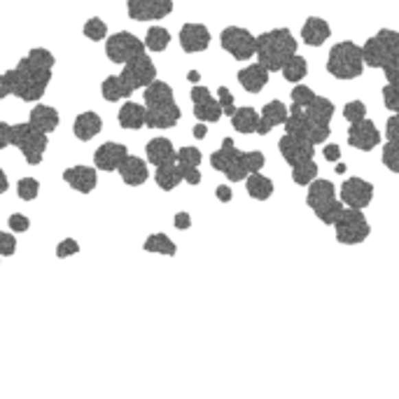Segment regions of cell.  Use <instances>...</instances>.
Wrapping results in <instances>:
<instances>
[{
  "label": "cell",
  "instance_id": "4fadbf2b",
  "mask_svg": "<svg viewBox=\"0 0 399 399\" xmlns=\"http://www.w3.org/2000/svg\"><path fill=\"white\" fill-rule=\"evenodd\" d=\"M128 16L136 21H150V19H163L171 14L173 0H126Z\"/></svg>",
  "mask_w": 399,
  "mask_h": 399
},
{
  "label": "cell",
  "instance_id": "d4e9b609",
  "mask_svg": "<svg viewBox=\"0 0 399 399\" xmlns=\"http://www.w3.org/2000/svg\"><path fill=\"white\" fill-rule=\"evenodd\" d=\"M238 82L243 84V89L250 91V93L262 91L269 82V68L262 66V63H252V66L243 68L238 73Z\"/></svg>",
  "mask_w": 399,
  "mask_h": 399
},
{
  "label": "cell",
  "instance_id": "680465c9",
  "mask_svg": "<svg viewBox=\"0 0 399 399\" xmlns=\"http://www.w3.org/2000/svg\"><path fill=\"white\" fill-rule=\"evenodd\" d=\"M339 155H341V152H339L337 145H327V148H325V159L337 161V159H339Z\"/></svg>",
  "mask_w": 399,
  "mask_h": 399
},
{
  "label": "cell",
  "instance_id": "f5cc1de1",
  "mask_svg": "<svg viewBox=\"0 0 399 399\" xmlns=\"http://www.w3.org/2000/svg\"><path fill=\"white\" fill-rule=\"evenodd\" d=\"M8 225H10V229H12V231H16V233H23V231H28V227H31V222H28V217H26V215H19V213H14V215H10Z\"/></svg>",
  "mask_w": 399,
  "mask_h": 399
},
{
  "label": "cell",
  "instance_id": "f35d334b",
  "mask_svg": "<svg viewBox=\"0 0 399 399\" xmlns=\"http://www.w3.org/2000/svg\"><path fill=\"white\" fill-rule=\"evenodd\" d=\"M306 73H308L306 58H301V56H297V54L283 66V78L287 82H299L301 78H306Z\"/></svg>",
  "mask_w": 399,
  "mask_h": 399
},
{
  "label": "cell",
  "instance_id": "f6af8a7d",
  "mask_svg": "<svg viewBox=\"0 0 399 399\" xmlns=\"http://www.w3.org/2000/svg\"><path fill=\"white\" fill-rule=\"evenodd\" d=\"M365 115H367V108H365V103H362V101H353V103H348L343 108V117L350 122V124H355V122H362V119H365Z\"/></svg>",
  "mask_w": 399,
  "mask_h": 399
},
{
  "label": "cell",
  "instance_id": "f907efd6",
  "mask_svg": "<svg viewBox=\"0 0 399 399\" xmlns=\"http://www.w3.org/2000/svg\"><path fill=\"white\" fill-rule=\"evenodd\" d=\"M383 73H385V78H388L390 84H399V52L383 66Z\"/></svg>",
  "mask_w": 399,
  "mask_h": 399
},
{
  "label": "cell",
  "instance_id": "7c38bea8",
  "mask_svg": "<svg viewBox=\"0 0 399 399\" xmlns=\"http://www.w3.org/2000/svg\"><path fill=\"white\" fill-rule=\"evenodd\" d=\"M119 78L128 89L136 91L140 87H148L157 80V68L148 58V54H140L136 58H131L128 63H124V70H122Z\"/></svg>",
  "mask_w": 399,
  "mask_h": 399
},
{
  "label": "cell",
  "instance_id": "9a60e30c",
  "mask_svg": "<svg viewBox=\"0 0 399 399\" xmlns=\"http://www.w3.org/2000/svg\"><path fill=\"white\" fill-rule=\"evenodd\" d=\"M285 126H287V133H295V136L308 140V143H313V145L325 143L327 136H330V126L315 124V122L306 119V117H299L295 113H290Z\"/></svg>",
  "mask_w": 399,
  "mask_h": 399
},
{
  "label": "cell",
  "instance_id": "5b68a950",
  "mask_svg": "<svg viewBox=\"0 0 399 399\" xmlns=\"http://www.w3.org/2000/svg\"><path fill=\"white\" fill-rule=\"evenodd\" d=\"M299 117H306V119L315 122V124L330 126V119L334 115V103L330 98L315 96L308 87H295L292 91V110Z\"/></svg>",
  "mask_w": 399,
  "mask_h": 399
},
{
  "label": "cell",
  "instance_id": "484cf974",
  "mask_svg": "<svg viewBox=\"0 0 399 399\" xmlns=\"http://www.w3.org/2000/svg\"><path fill=\"white\" fill-rule=\"evenodd\" d=\"M119 175L128 187H140L148 180V163L138 157H126L124 163L119 166Z\"/></svg>",
  "mask_w": 399,
  "mask_h": 399
},
{
  "label": "cell",
  "instance_id": "cb8c5ba5",
  "mask_svg": "<svg viewBox=\"0 0 399 399\" xmlns=\"http://www.w3.org/2000/svg\"><path fill=\"white\" fill-rule=\"evenodd\" d=\"M287 117H290V113H287L285 103H280V101L266 103L264 105V110H262V115H260V126H257V133H260V136H266L273 126L285 124Z\"/></svg>",
  "mask_w": 399,
  "mask_h": 399
},
{
  "label": "cell",
  "instance_id": "8992f818",
  "mask_svg": "<svg viewBox=\"0 0 399 399\" xmlns=\"http://www.w3.org/2000/svg\"><path fill=\"white\" fill-rule=\"evenodd\" d=\"M365 68V54L362 47L355 43H339L332 47L330 61H327V70L339 80H353L357 75H362Z\"/></svg>",
  "mask_w": 399,
  "mask_h": 399
},
{
  "label": "cell",
  "instance_id": "277c9868",
  "mask_svg": "<svg viewBox=\"0 0 399 399\" xmlns=\"http://www.w3.org/2000/svg\"><path fill=\"white\" fill-rule=\"evenodd\" d=\"M306 201L313 208L315 217L325 225H334L343 213V201H337V190L330 180H313L308 185Z\"/></svg>",
  "mask_w": 399,
  "mask_h": 399
},
{
  "label": "cell",
  "instance_id": "1f68e13d",
  "mask_svg": "<svg viewBox=\"0 0 399 399\" xmlns=\"http://www.w3.org/2000/svg\"><path fill=\"white\" fill-rule=\"evenodd\" d=\"M155 180H157V185H159L161 190L171 192V190H175V187H178L185 180V173H183V168H180V163L175 161V163H168V166L157 168Z\"/></svg>",
  "mask_w": 399,
  "mask_h": 399
},
{
  "label": "cell",
  "instance_id": "b9f144b4",
  "mask_svg": "<svg viewBox=\"0 0 399 399\" xmlns=\"http://www.w3.org/2000/svg\"><path fill=\"white\" fill-rule=\"evenodd\" d=\"M178 163L183 168H198V163H201V152L196 148H183L178 152Z\"/></svg>",
  "mask_w": 399,
  "mask_h": 399
},
{
  "label": "cell",
  "instance_id": "6125c7cd",
  "mask_svg": "<svg viewBox=\"0 0 399 399\" xmlns=\"http://www.w3.org/2000/svg\"><path fill=\"white\" fill-rule=\"evenodd\" d=\"M205 133H208V131H205V124H196V126H194V136H196L198 140L205 138Z\"/></svg>",
  "mask_w": 399,
  "mask_h": 399
},
{
  "label": "cell",
  "instance_id": "74e56055",
  "mask_svg": "<svg viewBox=\"0 0 399 399\" xmlns=\"http://www.w3.org/2000/svg\"><path fill=\"white\" fill-rule=\"evenodd\" d=\"M315 175H318V166H315L313 159L299 163V166H292V180H295L297 185H301V187L313 183Z\"/></svg>",
  "mask_w": 399,
  "mask_h": 399
},
{
  "label": "cell",
  "instance_id": "83f0119b",
  "mask_svg": "<svg viewBox=\"0 0 399 399\" xmlns=\"http://www.w3.org/2000/svg\"><path fill=\"white\" fill-rule=\"evenodd\" d=\"M28 122L43 133H49L58 126V113L54 108H49V105H35L33 113L28 115Z\"/></svg>",
  "mask_w": 399,
  "mask_h": 399
},
{
  "label": "cell",
  "instance_id": "603a6c76",
  "mask_svg": "<svg viewBox=\"0 0 399 399\" xmlns=\"http://www.w3.org/2000/svg\"><path fill=\"white\" fill-rule=\"evenodd\" d=\"M145 152H148V161L155 163L157 168L168 166V163L178 161V152L173 150V143H171V140H166V138L150 140L148 148H145Z\"/></svg>",
  "mask_w": 399,
  "mask_h": 399
},
{
  "label": "cell",
  "instance_id": "d590c367",
  "mask_svg": "<svg viewBox=\"0 0 399 399\" xmlns=\"http://www.w3.org/2000/svg\"><path fill=\"white\" fill-rule=\"evenodd\" d=\"M143 248L148 252H159V255H168V257H173L175 252H178L175 243L166 236V233H152V236H148V240H145Z\"/></svg>",
  "mask_w": 399,
  "mask_h": 399
},
{
  "label": "cell",
  "instance_id": "f546056e",
  "mask_svg": "<svg viewBox=\"0 0 399 399\" xmlns=\"http://www.w3.org/2000/svg\"><path fill=\"white\" fill-rule=\"evenodd\" d=\"M101 128H103V122L96 113H82L75 119V136L80 140H91L93 136L101 133Z\"/></svg>",
  "mask_w": 399,
  "mask_h": 399
},
{
  "label": "cell",
  "instance_id": "ab89813d",
  "mask_svg": "<svg viewBox=\"0 0 399 399\" xmlns=\"http://www.w3.org/2000/svg\"><path fill=\"white\" fill-rule=\"evenodd\" d=\"M383 163L392 173H399V140H388L383 145Z\"/></svg>",
  "mask_w": 399,
  "mask_h": 399
},
{
  "label": "cell",
  "instance_id": "7dc6e473",
  "mask_svg": "<svg viewBox=\"0 0 399 399\" xmlns=\"http://www.w3.org/2000/svg\"><path fill=\"white\" fill-rule=\"evenodd\" d=\"M217 96H220V105H222V113L229 115V117H233L236 115V105H233V96H231V91L227 89V87H220L217 89Z\"/></svg>",
  "mask_w": 399,
  "mask_h": 399
},
{
  "label": "cell",
  "instance_id": "91938a15",
  "mask_svg": "<svg viewBox=\"0 0 399 399\" xmlns=\"http://www.w3.org/2000/svg\"><path fill=\"white\" fill-rule=\"evenodd\" d=\"M217 198H220V201H231V190H229V187H217Z\"/></svg>",
  "mask_w": 399,
  "mask_h": 399
},
{
  "label": "cell",
  "instance_id": "f1b7e54d",
  "mask_svg": "<svg viewBox=\"0 0 399 399\" xmlns=\"http://www.w3.org/2000/svg\"><path fill=\"white\" fill-rule=\"evenodd\" d=\"M145 119H148V108H143V105H138V103H124L122 105V110H119V124L124 126V128H140V126H145Z\"/></svg>",
  "mask_w": 399,
  "mask_h": 399
},
{
  "label": "cell",
  "instance_id": "d6a6232c",
  "mask_svg": "<svg viewBox=\"0 0 399 399\" xmlns=\"http://www.w3.org/2000/svg\"><path fill=\"white\" fill-rule=\"evenodd\" d=\"M231 124L238 133H257L260 126V115L252 108H238L236 115L231 117Z\"/></svg>",
  "mask_w": 399,
  "mask_h": 399
},
{
  "label": "cell",
  "instance_id": "5bb4252c",
  "mask_svg": "<svg viewBox=\"0 0 399 399\" xmlns=\"http://www.w3.org/2000/svg\"><path fill=\"white\" fill-rule=\"evenodd\" d=\"M278 148H280V155H283V159L290 163V166H299V163L313 159V155H315V152H313L315 145L308 143V140L295 136V133H285V136L280 138Z\"/></svg>",
  "mask_w": 399,
  "mask_h": 399
},
{
  "label": "cell",
  "instance_id": "836d02e7",
  "mask_svg": "<svg viewBox=\"0 0 399 399\" xmlns=\"http://www.w3.org/2000/svg\"><path fill=\"white\" fill-rule=\"evenodd\" d=\"M101 91H103L105 101H110V103H115V101H119V98H126L133 93L124 82H122L119 75H110V78H105L103 84H101Z\"/></svg>",
  "mask_w": 399,
  "mask_h": 399
},
{
  "label": "cell",
  "instance_id": "db71d44e",
  "mask_svg": "<svg viewBox=\"0 0 399 399\" xmlns=\"http://www.w3.org/2000/svg\"><path fill=\"white\" fill-rule=\"evenodd\" d=\"M385 136H388V140H399V115L390 117V119H388V126H385Z\"/></svg>",
  "mask_w": 399,
  "mask_h": 399
},
{
  "label": "cell",
  "instance_id": "ba28073f",
  "mask_svg": "<svg viewBox=\"0 0 399 399\" xmlns=\"http://www.w3.org/2000/svg\"><path fill=\"white\" fill-rule=\"evenodd\" d=\"M399 52V33L383 28L374 35L372 40H367V45L362 47V54H365V63L372 68H383Z\"/></svg>",
  "mask_w": 399,
  "mask_h": 399
},
{
  "label": "cell",
  "instance_id": "d6986e66",
  "mask_svg": "<svg viewBox=\"0 0 399 399\" xmlns=\"http://www.w3.org/2000/svg\"><path fill=\"white\" fill-rule=\"evenodd\" d=\"M126 157H128V150L122 143H105L93 155V163H96V168L110 173V171H119V166L124 163Z\"/></svg>",
  "mask_w": 399,
  "mask_h": 399
},
{
  "label": "cell",
  "instance_id": "c3c4849f",
  "mask_svg": "<svg viewBox=\"0 0 399 399\" xmlns=\"http://www.w3.org/2000/svg\"><path fill=\"white\" fill-rule=\"evenodd\" d=\"M75 252H80V243L75 238H63L61 243L56 245V257H58V260H66V257L75 255Z\"/></svg>",
  "mask_w": 399,
  "mask_h": 399
},
{
  "label": "cell",
  "instance_id": "816d5d0a",
  "mask_svg": "<svg viewBox=\"0 0 399 399\" xmlns=\"http://www.w3.org/2000/svg\"><path fill=\"white\" fill-rule=\"evenodd\" d=\"M16 250V240L12 233H3L0 231V257H12Z\"/></svg>",
  "mask_w": 399,
  "mask_h": 399
},
{
  "label": "cell",
  "instance_id": "6f0895ef",
  "mask_svg": "<svg viewBox=\"0 0 399 399\" xmlns=\"http://www.w3.org/2000/svg\"><path fill=\"white\" fill-rule=\"evenodd\" d=\"M180 168H183V166H180ZM183 173H185V183H190V185L201 183V173H198V168H183Z\"/></svg>",
  "mask_w": 399,
  "mask_h": 399
},
{
  "label": "cell",
  "instance_id": "9c48e42d",
  "mask_svg": "<svg viewBox=\"0 0 399 399\" xmlns=\"http://www.w3.org/2000/svg\"><path fill=\"white\" fill-rule=\"evenodd\" d=\"M334 227H337V240L343 245L362 243V240L369 236V231H372L367 217L362 215V210H357V208H343V213L339 215V220L334 222Z\"/></svg>",
  "mask_w": 399,
  "mask_h": 399
},
{
  "label": "cell",
  "instance_id": "be15d7a7",
  "mask_svg": "<svg viewBox=\"0 0 399 399\" xmlns=\"http://www.w3.org/2000/svg\"><path fill=\"white\" fill-rule=\"evenodd\" d=\"M187 80H190V82H194V84H196V82H198V80H201V75H198V73H196V70H192V73H190V75H187Z\"/></svg>",
  "mask_w": 399,
  "mask_h": 399
},
{
  "label": "cell",
  "instance_id": "4316f807",
  "mask_svg": "<svg viewBox=\"0 0 399 399\" xmlns=\"http://www.w3.org/2000/svg\"><path fill=\"white\" fill-rule=\"evenodd\" d=\"M330 33H332L330 23H327L325 19H320V16H310L301 28V38L306 40V45H310V47L322 45L327 38H330Z\"/></svg>",
  "mask_w": 399,
  "mask_h": 399
},
{
  "label": "cell",
  "instance_id": "11a10c76",
  "mask_svg": "<svg viewBox=\"0 0 399 399\" xmlns=\"http://www.w3.org/2000/svg\"><path fill=\"white\" fill-rule=\"evenodd\" d=\"M12 145V126L5 124V122H0V150Z\"/></svg>",
  "mask_w": 399,
  "mask_h": 399
},
{
  "label": "cell",
  "instance_id": "ffe728a7",
  "mask_svg": "<svg viewBox=\"0 0 399 399\" xmlns=\"http://www.w3.org/2000/svg\"><path fill=\"white\" fill-rule=\"evenodd\" d=\"M210 43V33L203 23H185L180 31V45L185 52L194 54V52H203Z\"/></svg>",
  "mask_w": 399,
  "mask_h": 399
},
{
  "label": "cell",
  "instance_id": "ac0fdd59",
  "mask_svg": "<svg viewBox=\"0 0 399 399\" xmlns=\"http://www.w3.org/2000/svg\"><path fill=\"white\" fill-rule=\"evenodd\" d=\"M348 143L353 145V148H357V150L367 152V150H374L380 143V133H378V128L374 126V122L362 119V122H355V124H350V128H348Z\"/></svg>",
  "mask_w": 399,
  "mask_h": 399
},
{
  "label": "cell",
  "instance_id": "7a4b0ae2",
  "mask_svg": "<svg viewBox=\"0 0 399 399\" xmlns=\"http://www.w3.org/2000/svg\"><path fill=\"white\" fill-rule=\"evenodd\" d=\"M297 54V40L287 28H275V31L262 33L257 38V58L262 66L269 68V73L283 70V66Z\"/></svg>",
  "mask_w": 399,
  "mask_h": 399
},
{
  "label": "cell",
  "instance_id": "52a82bcc",
  "mask_svg": "<svg viewBox=\"0 0 399 399\" xmlns=\"http://www.w3.org/2000/svg\"><path fill=\"white\" fill-rule=\"evenodd\" d=\"M12 145L21 150L23 159L31 163V166H38V163L43 161V155L47 150V133L35 128L31 122H26V124H14L12 126Z\"/></svg>",
  "mask_w": 399,
  "mask_h": 399
},
{
  "label": "cell",
  "instance_id": "e7e4bbea",
  "mask_svg": "<svg viewBox=\"0 0 399 399\" xmlns=\"http://www.w3.org/2000/svg\"><path fill=\"white\" fill-rule=\"evenodd\" d=\"M337 173H339V175H343V173H345V166H343V163H339V166H337Z\"/></svg>",
  "mask_w": 399,
  "mask_h": 399
},
{
  "label": "cell",
  "instance_id": "e575fe53",
  "mask_svg": "<svg viewBox=\"0 0 399 399\" xmlns=\"http://www.w3.org/2000/svg\"><path fill=\"white\" fill-rule=\"evenodd\" d=\"M248 194L252 196V198H257V201H264V198H269L273 194V183L269 178H264L262 173H250L248 178Z\"/></svg>",
  "mask_w": 399,
  "mask_h": 399
},
{
  "label": "cell",
  "instance_id": "8d00e7d4",
  "mask_svg": "<svg viewBox=\"0 0 399 399\" xmlns=\"http://www.w3.org/2000/svg\"><path fill=\"white\" fill-rule=\"evenodd\" d=\"M171 43V33L161 26H152L148 31V38H145V47L152 52H163Z\"/></svg>",
  "mask_w": 399,
  "mask_h": 399
},
{
  "label": "cell",
  "instance_id": "8fae6325",
  "mask_svg": "<svg viewBox=\"0 0 399 399\" xmlns=\"http://www.w3.org/2000/svg\"><path fill=\"white\" fill-rule=\"evenodd\" d=\"M222 47L238 61H245V58H252L257 54V38L250 35V31L238 26H229L222 31Z\"/></svg>",
  "mask_w": 399,
  "mask_h": 399
},
{
  "label": "cell",
  "instance_id": "7402d4cb",
  "mask_svg": "<svg viewBox=\"0 0 399 399\" xmlns=\"http://www.w3.org/2000/svg\"><path fill=\"white\" fill-rule=\"evenodd\" d=\"M178 122H180V108L175 103L148 108V119H145V124L150 128H171L178 124Z\"/></svg>",
  "mask_w": 399,
  "mask_h": 399
},
{
  "label": "cell",
  "instance_id": "6da1fadb",
  "mask_svg": "<svg viewBox=\"0 0 399 399\" xmlns=\"http://www.w3.org/2000/svg\"><path fill=\"white\" fill-rule=\"evenodd\" d=\"M210 163H213L215 171L225 173L231 183H240V180H245L250 173L262 171L264 155L262 152H240L236 150L231 138H225L222 148L213 152V157H210Z\"/></svg>",
  "mask_w": 399,
  "mask_h": 399
},
{
  "label": "cell",
  "instance_id": "7bdbcfd3",
  "mask_svg": "<svg viewBox=\"0 0 399 399\" xmlns=\"http://www.w3.org/2000/svg\"><path fill=\"white\" fill-rule=\"evenodd\" d=\"M84 35L89 40H103L105 35H108V26H105V21H101L98 16H93L84 23Z\"/></svg>",
  "mask_w": 399,
  "mask_h": 399
},
{
  "label": "cell",
  "instance_id": "44dd1931",
  "mask_svg": "<svg viewBox=\"0 0 399 399\" xmlns=\"http://www.w3.org/2000/svg\"><path fill=\"white\" fill-rule=\"evenodd\" d=\"M63 180L78 190L80 194H91L93 187H96V171L89 166H73L68 171H63Z\"/></svg>",
  "mask_w": 399,
  "mask_h": 399
},
{
  "label": "cell",
  "instance_id": "e0dca14e",
  "mask_svg": "<svg viewBox=\"0 0 399 399\" xmlns=\"http://www.w3.org/2000/svg\"><path fill=\"white\" fill-rule=\"evenodd\" d=\"M190 96H192V101H194V117L198 122H217L225 115L222 113L220 101H215L205 87H194Z\"/></svg>",
  "mask_w": 399,
  "mask_h": 399
},
{
  "label": "cell",
  "instance_id": "ee69618b",
  "mask_svg": "<svg viewBox=\"0 0 399 399\" xmlns=\"http://www.w3.org/2000/svg\"><path fill=\"white\" fill-rule=\"evenodd\" d=\"M16 91V68L0 75V98H8Z\"/></svg>",
  "mask_w": 399,
  "mask_h": 399
},
{
  "label": "cell",
  "instance_id": "9f6ffc18",
  "mask_svg": "<svg viewBox=\"0 0 399 399\" xmlns=\"http://www.w3.org/2000/svg\"><path fill=\"white\" fill-rule=\"evenodd\" d=\"M173 225H175V229H180V231L190 229V227H192V217H190V213H178V215L173 217Z\"/></svg>",
  "mask_w": 399,
  "mask_h": 399
},
{
  "label": "cell",
  "instance_id": "2e32d148",
  "mask_svg": "<svg viewBox=\"0 0 399 399\" xmlns=\"http://www.w3.org/2000/svg\"><path fill=\"white\" fill-rule=\"evenodd\" d=\"M374 198V187L362 178H350L345 180L341 187V201L348 205V208H367Z\"/></svg>",
  "mask_w": 399,
  "mask_h": 399
},
{
  "label": "cell",
  "instance_id": "60d3db41",
  "mask_svg": "<svg viewBox=\"0 0 399 399\" xmlns=\"http://www.w3.org/2000/svg\"><path fill=\"white\" fill-rule=\"evenodd\" d=\"M38 192H40V183L35 178H21L19 185H16V194L23 201H33L38 196Z\"/></svg>",
  "mask_w": 399,
  "mask_h": 399
},
{
  "label": "cell",
  "instance_id": "94428289",
  "mask_svg": "<svg viewBox=\"0 0 399 399\" xmlns=\"http://www.w3.org/2000/svg\"><path fill=\"white\" fill-rule=\"evenodd\" d=\"M8 192V175L3 173V168H0V194H5Z\"/></svg>",
  "mask_w": 399,
  "mask_h": 399
},
{
  "label": "cell",
  "instance_id": "bcb514c9",
  "mask_svg": "<svg viewBox=\"0 0 399 399\" xmlns=\"http://www.w3.org/2000/svg\"><path fill=\"white\" fill-rule=\"evenodd\" d=\"M28 58H31L33 63H38V66H43V68H49L52 70V66H54V54L52 52H47V49H31L28 52Z\"/></svg>",
  "mask_w": 399,
  "mask_h": 399
},
{
  "label": "cell",
  "instance_id": "681fc988",
  "mask_svg": "<svg viewBox=\"0 0 399 399\" xmlns=\"http://www.w3.org/2000/svg\"><path fill=\"white\" fill-rule=\"evenodd\" d=\"M383 101L392 110V113H399V84H388L383 89Z\"/></svg>",
  "mask_w": 399,
  "mask_h": 399
},
{
  "label": "cell",
  "instance_id": "3957f363",
  "mask_svg": "<svg viewBox=\"0 0 399 399\" xmlns=\"http://www.w3.org/2000/svg\"><path fill=\"white\" fill-rule=\"evenodd\" d=\"M52 80V70L43 68L38 63H33L31 58H21L16 63V91L14 96H19L21 101H38L45 96V89Z\"/></svg>",
  "mask_w": 399,
  "mask_h": 399
},
{
  "label": "cell",
  "instance_id": "30bf717a",
  "mask_svg": "<svg viewBox=\"0 0 399 399\" xmlns=\"http://www.w3.org/2000/svg\"><path fill=\"white\" fill-rule=\"evenodd\" d=\"M105 54H108L110 61H115V63H128L131 58L145 54V43L138 40L136 35L122 31V33H115L113 38L105 43Z\"/></svg>",
  "mask_w": 399,
  "mask_h": 399
},
{
  "label": "cell",
  "instance_id": "4dcf8cb0",
  "mask_svg": "<svg viewBox=\"0 0 399 399\" xmlns=\"http://www.w3.org/2000/svg\"><path fill=\"white\" fill-rule=\"evenodd\" d=\"M145 103H148V108H157V105L175 103L173 101V89L166 84V82L155 80L152 84L145 87Z\"/></svg>",
  "mask_w": 399,
  "mask_h": 399
}]
</instances>
